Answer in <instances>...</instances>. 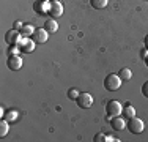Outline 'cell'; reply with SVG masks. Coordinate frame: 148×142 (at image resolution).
Instances as JSON below:
<instances>
[{"mask_svg": "<svg viewBox=\"0 0 148 142\" xmlns=\"http://www.w3.org/2000/svg\"><path fill=\"white\" fill-rule=\"evenodd\" d=\"M95 142H103V141H106V136L103 133H99V134H96V136H95V139H93Z\"/></svg>", "mask_w": 148, "mask_h": 142, "instance_id": "obj_21", "label": "cell"}, {"mask_svg": "<svg viewBox=\"0 0 148 142\" xmlns=\"http://www.w3.org/2000/svg\"><path fill=\"white\" fill-rule=\"evenodd\" d=\"M143 43H145V49H147V51H148V35H147V37H145V40H143Z\"/></svg>", "mask_w": 148, "mask_h": 142, "instance_id": "obj_24", "label": "cell"}, {"mask_svg": "<svg viewBox=\"0 0 148 142\" xmlns=\"http://www.w3.org/2000/svg\"><path fill=\"white\" fill-rule=\"evenodd\" d=\"M90 3H91V6H93L95 10H103V8L107 6L109 0H90Z\"/></svg>", "mask_w": 148, "mask_h": 142, "instance_id": "obj_14", "label": "cell"}, {"mask_svg": "<svg viewBox=\"0 0 148 142\" xmlns=\"http://www.w3.org/2000/svg\"><path fill=\"white\" fill-rule=\"evenodd\" d=\"M118 76L121 77L123 81H129L132 77V71L129 68H121V70H120V73H118Z\"/></svg>", "mask_w": 148, "mask_h": 142, "instance_id": "obj_16", "label": "cell"}, {"mask_svg": "<svg viewBox=\"0 0 148 142\" xmlns=\"http://www.w3.org/2000/svg\"><path fill=\"white\" fill-rule=\"evenodd\" d=\"M106 112H107L109 117H117L123 112V106L120 101H115V99H110V101L106 104Z\"/></svg>", "mask_w": 148, "mask_h": 142, "instance_id": "obj_2", "label": "cell"}, {"mask_svg": "<svg viewBox=\"0 0 148 142\" xmlns=\"http://www.w3.org/2000/svg\"><path fill=\"white\" fill-rule=\"evenodd\" d=\"M142 93H143V97H145V98H148V81H147V82H143V85H142Z\"/></svg>", "mask_w": 148, "mask_h": 142, "instance_id": "obj_20", "label": "cell"}, {"mask_svg": "<svg viewBox=\"0 0 148 142\" xmlns=\"http://www.w3.org/2000/svg\"><path fill=\"white\" fill-rule=\"evenodd\" d=\"M128 128H129V131L134 134H140L143 131V128H145V125H143V120L142 119H139V117H131L129 119V122H128Z\"/></svg>", "mask_w": 148, "mask_h": 142, "instance_id": "obj_3", "label": "cell"}, {"mask_svg": "<svg viewBox=\"0 0 148 142\" xmlns=\"http://www.w3.org/2000/svg\"><path fill=\"white\" fill-rule=\"evenodd\" d=\"M110 125H112V128H114L115 131H123L126 126H128V123L125 122V119H123V117L117 115V117H112Z\"/></svg>", "mask_w": 148, "mask_h": 142, "instance_id": "obj_10", "label": "cell"}, {"mask_svg": "<svg viewBox=\"0 0 148 142\" xmlns=\"http://www.w3.org/2000/svg\"><path fill=\"white\" fill-rule=\"evenodd\" d=\"M35 30H36V28H35L33 26H30V24H24V27L21 28L19 32H21V35H22V37L29 38V37H33Z\"/></svg>", "mask_w": 148, "mask_h": 142, "instance_id": "obj_12", "label": "cell"}, {"mask_svg": "<svg viewBox=\"0 0 148 142\" xmlns=\"http://www.w3.org/2000/svg\"><path fill=\"white\" fill-rule=\"evenodd\" d=\"M145 65H147V66H148V55H147V57H145Z\"/></svg>", "mask_w": 148, "mask_h": 142, "instance_id": "obj_25", "label": "cell"}, {"mask_svg": "<svg viewBox=\"0 0 148 142\" xmlns=\"http://www.w3.org/2000/svg\"><path fill=\"white\" fill-rule=\"evenodd\" d=\"M77 97H79V92H77L76 88H71V90L68 92V98H71V99H76Z\"/></svg>", "mask_w": 148, "mask_h": 142, "instance_id": "obj_18", "label": "cell"}, {"mask_svg": "<svg viewBox=\"0 0 148 142\" xmlns=\"http://www.w3.org/2000/svg\"><path fill=\"white\" fill-rule=\"evenodd\" d=\"M47 38H49V32L46 30V28H36V30H35L33 40L36 44H43V43L47 41Z\"/></svg>", "mask_w": 148, "mask_h": 142, "instance_id": "obj_9", "label": "cell"}, {"mask_svg": "<svg viewBox=\"0 0 148 142\" xmlns=\"http://www.w3.org/2000/svg\"><path fill=\"white\" fill-rule=\"evenodd\" d=\"M49 14H51L52 17L62 16V14H63V5H62V2H58V0H52L51 6H49Z\"/></svg>", "mask_w": 148, "mask_h": 142, "instance_id": "obj_8", "label": "cell"}, {"mask_svg": "<svg viewBox=\"0 0 148 142\" xmlns=\"http://www.w3.org/2000/svg\"><path fill=\"white\" fill-rule=\"evenodd\" d=\"M8 131H10V122L2 119V122H0V137H5L8 134Z\"/></svg>", "mask_w": 148, "mask_h": 142, "instance_id": "obj_13", "label": "cell"}, {"mask_svg": "<svg viewBox=\"0 0 148 142\" xmlns=\"http://www.w3.org/2000/svg\"><path fill=\"white\" fill-rule=\"evenodd\" d=\"M19 44V48H21V51H24V52H27V54H30V52H33V49H35V40H32V38H21V41L17 43Z\"/></svg>", "mask_w": 148, "mask_h": 142, "instance_id": "obj_5", "label": "cell"}, {"mask_svg": "<svg viewBox=\"0 0 148 142\" xmlns=\"http://www.w3.org/2000/svg\"><path fill=\"white\" fill-rule=\"evenodd\" d=\"M76 103H77L79 108L88 109V108H91V104H93V97H91L90 93H87V92H84V93H79V97L76 98Z\"/></svg>", "mask_w": 148, "mask_h": 142, "instance_id": "obj_4", "label": "cell"}, {"mask_svg": "<svg viewBox=\"0 0 148 142\" xmlns=\"http://www.w3.org/2000/svg\"><path fill=\"white\" fill-rule=\"evenodd\" d=\"M19 51H21L19 44H10V49H8V52H10L11 55H17V54H19Z\"/></svg>", "mask_w": 148, "mask_h": 142, "instance_id": "obj_17", "label": "cell"}, {"mask_svg": "<svg viewBox=\"0 0 148 142\" xmlns=\"http://www.w3.org/2000/svg\"><path fill=\"white\" fill-rule=\"evenodd\" d=\"M6 65H8L10 70L19 71L21 68H22V65H24V60L21 59L19 55H10V57H8V62H6Z\"/></svg>", "mask_w": 148, "mask_h": 142, "instance_id": "obj_6", "label": "cell"}, {"mask_svg": "<svg viewBox=\"0 0 148 142\" xmlns=\"http://www.w3.org/2000/svg\"><path fill=\"white\" fill-rule=\"evenodd\" d=\"M5 115H6V120L10 122V120H14L16 117H17V112L16 111H10L8 114H5Z\"/></svg>", "mask_w": 148, "mask_h": 142, "instance_id": "obj_19", "label": "cell"}, {"mask_svg": "<svg viewBox=\"0 0 148 142\" xmlns=\"http://www.w3.org/2000/svg\"><path fill=\"white\" fill-rule=\"evenodd\" d=\"M106 141L110 142V141H118V139H117V137H112V136H106Z\"/></svg>", "mask_w": 148, "mask_h": 142, "instance_id": "obj_23", "label": "cell"}, {"mask_svg": "<svg viewBox=\"0 0 148 142\" xmlns=\"http://www.w3.org/2000/svg\"><path fill=\"white\" fill-rule=\"evenodd\" d=\"M121 82H123V79L118 74H109L104 79V87H106V90H109V92H117L118 88L121 87Z\"/></svg>", "mask_w": 148, "mask_h": 142, "instance_id": "obj_1", "label": "cell"}, {"mask_svg": "<svg viewBox=\"0 0 148 142\" xmlns=\"http://www.w3.org/2000/svg\"><path fill=\"white\" fill-rule=\"evenodd\" d=\"M44 28L49 32V33H55V32L58 30V24H57V21H55L54 17H52V19H47V21L44 22Z\"/></svg>", "mask_w": 148, "mask_h": 142, "instance_id": "obj_11", "label": "cell"}, {"mask_svg": "<svg viewBox=\"0 0 148 142\" xmlns=\"http://www.w3.org/2000/svg\"><path fill=\"white\" fill-rule=\"evenodd\" d=\"M21 38H22V35H21V32L16 30V28L8 30L5 35V41L8 43V44H17V43L21 41Z\"/></svg>", "mask_w": 148, "mask_h": 142, "instance_id": "obj_7", "label": "cell"}, {"mask_svg": "<svg viewBox=\"0 0 148 142\" xmlns=\"http://www.w3.org/2000/svg\"><path fill=\"white\" fill-rule=\"evenodd\" d=\"M123 115H125L126 119H131V117L136 115V109H134L131 104H126L125 108H123Z\"/></svg>", "mask_w": 148, "mask_h": 142, "instance_id": "obj_15", "label": "cell"}, {"mask_svg": "<svg viewBox=\"0 0 148 142\" xmlns=\"http://www.w3.org/2000/svg\"><path fill=\"white\" fill-rule=\"evenodd\" d=\"M22 27H24V24L21 22V21H16V22H14V28H16V30H21Z\"/></svg>", "mask_w": 148, "mask_h": 142, "instance_id": "obj_22", "label": "cell"}]
</instances>
